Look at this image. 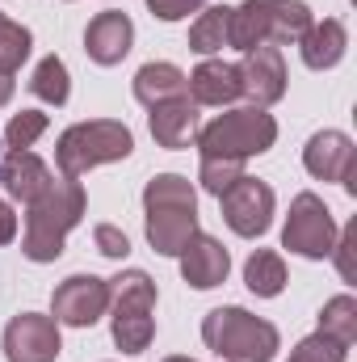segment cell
Returning a JSON list of instances; mask_svg holds the SVG:
<instances>
[{"instance_id": "4dcf8cb0", "label": "cell", "mask_w": 357, "mask_h": 362, "mask_svg": "<svg viewBox=\"0 0 357 362\" xmlns=\"http://www.w3.org/2000/svg\"><path fill=\"white\" fill-rule=\"evenodd\" d=\"M202 4H206V0H147L152 17H160V21H181V17L198 13Z\"/></svg>"}, {"instance_id": "484cf974", "label": "cell", "mask_w": 357, "mask_h": 362, "mask_svg": "<svg viewBox=\"0 0 357 362\" xmlns=\"http://www.w3.org/2000/svg\"><path fill=\"white\" fill-rule=\"evenodd\" d=\"M244 177V160H227V156H202V169H198V181H202V189L206 194H223L227 185H236V181Z\"/></svg>"}, {"instance_id": "44dd1931", "label": "cell", "mask_w": 357, "mask_h": 362, "mask_svg": "<svg viewBox=\"0 0 357 362\" xmlns=\"http://www.w3.org/2000/svg\"><path fill=\"white\" fill-rule=\"evenodd\" d=\"M223 47H231V8H206V13H198V21L189 25V51H198V55H214V51H223Z\"/></svg>"}, {"instance_id": "5b68a950", "label": "cell", "mask_w": 357, "mask_h": 362, "mask_svg": "<svg viewBox=\"0 0 357 362\" xmlns=\"http://www.w3.org/2000/svg\"><path fill=\"white\" fill-rule=\"evenodd\" d=\"M131 152H135V135L126 122H114V118L76 122L55 144V160H59L63 177H80V173H89L97 165H109V160H126Z\"/></svg>"}, {"instance_id": "6da1fadb", "label": "cell", "mask_w": 357, "mask_h": 362, "mask_svg": "<svg viewBox=\"0 0 357 362\" xmlns=\"http://www.w3.org/2000/svg\"><path fill=\"white\" fill-rule=\"evenodd\" d=\"M89 211V198H85V185L76 177L51 181L34 202H25V236H21V253L30 262H55L63 253V240L68 232L85 219Z\"/></svg>"}, {"instance_id": "7402d4cb", "label": "cell", "mask_w": 357, "mask_h": 362, "mask_svg": "<svg viewBox=\"0 0 357 362\" xmlns=\"http://www.w3.org/2000/svg\"><path fill=\"white\" fill-rule=\"evenodd\" d=\"M244 282H248V291L261 295V299L282 295V291H286V262H282V253L257 249V253L248 257V266H244Z\"/></svg>"}, {"instance_id": "ffe728a7", "label": "cell", "mask_w": 357, "mask_h": 362, "mask_svg": "<svg viewBox=\"0 0 357 362\" xmlns=\"http://www.w3.org/2000/svg\"><path fill=\"white\" fill-rule=\"evenodd\" d=\"M189 85H185V72L173 68V64H143L135 72V97L152 110L160 101H173V97H185Z\"/></svg>"}, {"instance_id": "1f68e13d", "label": "cell", "mask_w": 357, "mask_h": 362, "mask_svg": "<svg viewBox=\"0 0 357 362\" xmlns=\"http://www.w3.org/2000/svg\"><path fill=\"white\" fill-rule=\"evenodd\" d=\"M17 236V215H13V206L0 198V245H8Z\"/></svg>"}, {"instance_id": "83f0119b", "label": "cell", "mask_w": 357, "mask_h": 362, "mask_svg": "<svg viewBox=\"0 0 357 362\" xmlns=\"http://www.w3.org/2000/svg\"><path fill=\"white\" fill-rule=\"evenodd\" d=\"M42 131H47V114H38V110H21V114H13L8 127H4V148H13V152L34 148V139H38Z\"/></svg>"}, {"instance_id": "4fadbf2b", "label": "cell", "mask_w": 357, "mask_h": 362, "mask_svg": "<svg viewBox=\"0 0 357 362\" xmlns=\"http://www.w3.org/2000/svg\"><path fill=\"white\" fill-rule=\"evenodd\" d=\"M240 85H244V97H253V105H273L282 101L286 93V59L277 47H253L244 51V64H240Z\"/></svg>"}, {"instance_id": "8992f818", "label": "cell", "mask_w": 357, "mask_h": 362, "mask_svg": "<svg viewBox=\"0 0 357 362\" xmlns=\"http://www.w3.org/2000/svg\"><path fill=\"white\" fill-rule=\"evenodd\" d=\"M198 152L202 156H227V160H248L261 156L277 144V122L261 105H244V110H227L214 122H206L198 135Z\"/></svg>"}, {"instance_id": "8fae6325", "label": "cell", "mask_w": 357, "mask_h": 362, "mask_svg": "<svg viewBox=\"0 0 357 362\" xmlns=\"http://www.w3.org/2000/svg\"><path fill=\"white\" fill-rule=\"evenodd\" d=\"M59 350H63V341H59L55 316L21 312L4 329V354H8V362H55Z\"/></svg>"}, {"instance_id": "4316f807", "label": "cell", "mask_w": 357, "mask_h": 362, "mask_svg": "<svg viewBox=\"0 0 357 362\" xmlns=\"http://www.w3.org/2000/svg\"><path fill=\"white\" fill-rule=\"evenodd\" d=\"M345 358H349V346H341L328 333H311L290 350V362H345Z\"/></svg>"}, {"instance_id": "2e32d148", "label": "cell", "mask_w": 357, "mask_h": 362, "mask_svg": "<svg viewBox=\"0 0 357 362\" xmlns=\"http://www.w3.org/2000/svg\"><path fill=\"white\" fill-rule=\"evenodd\" d=\"M189 101L193 105H227L236 97H244L240 85V64H223V59H206L193 68V76H185Z\"/></svg>"}, {"instance_id": "7c38bea8", "label": "cell", "mask_w": 357, "mask_h": 362, "mask_svg": "<svg viewBox=\"0 0 357 362\" xmlns=\"http://www.w3.org/2000/svg\"><path fill=\"white\" fill-rule=\"evenodd\" d=\"M353 160H357V148H353V139H349L345 131H320V135H311L307 148H303V165H307L311 177L341 181L349 194H357Z\"/></svg>"}, {"instance_id": "d4e9b609", "label": "cell", "mask_w": 357, "mask_h": 362, "mask_svg": "<svg viewBox=\"0 0 357 362\" xmlns=\"http://www.w3.org/2000/svg\"><path fill=\"white\" fill-rule=\"evenodd\" d=\"M30 47H34V38H30V30L25 25H17V21H8L4 13H0V72H17L25 59H30Z\"/></svg>"}, {"instance_id": "52a82bcc", "label": "cell", "mask_w": 357, "mask_h": 362, "mask_svg": "<svg viewBox=\"0 0 357 362\" xmlns=\"http://www.w3.org/2000/svg\"><path fill=\"white\" fill-rule=\"evenodd\" d=\"M109 308H114V341L122 354H143L156 337V282L143 270H126L109 278Z\"/></svg>"}, {"instance_id": "5bb4252c", "label": "cell", "mask_w": 357, "mask_h": 362, "mask_svg": "<svg viewBox=\"0 0 357 362\" xmlns=\"http://www.w3.org/2000/svg\"><path fill=\"white\" fill-rule=\"evenodd\" d=\"M131 42H135V25H131V17L118 13V8L97 13L89 21V30H85V51H89L92 64H101V68L122 64L126 51H131Z\"/></svg>"}, {"instance_id": "9c48e42d", "label": "cell", "mask_w": 357, "mask_h": 362, "mask_svg": "<svg viewBox=\"0 0 357 362\" xmlns=\"http://www.w3.org/2000/svg\"><path fill=\"white\" fill-rule=\"evenodd\" d=\"M109 308V282L97 274H72L55 286L51 312L55 325H72V329H92Z\"/></svg>"}, {"instance_id": "30bf717a", "label": "cell", "mask_w": 357, "mask_h": 362, "mask_svg": "<svg viewBox=\"0 0 357 362\" xmlns=\"http://www.w3.org/2000/svg\"><path fill=\"white\" fill-rule=\"evenodd\" d=\"M219 206H223V219L236 236H265L269 223H273V189L257 177H240L236 185H227L219 194Z\"/></svg>"}, {"instance_id": "f1b7e54d", "label": "cell", "mask_w": 357, "mask_h": 362, "mask_svg": "<svg viewBox=\"0 0 357 362\" xmlns=\"http://www.w3.org/2000/svg\"><path fill=\"white\" fill-rule=\"evenodd\" d=\"M353 249H357V219L353 223H345V232H337V245H332V253H337V270H341L345 282H357Z\"/></svg>"}, {"instance_id": "d6986e66", "label": "cell", "mask_w": 357, "mask_h": 362, "mask_svg": "<svg viewBox=\"0 0 357 362\" xmlns=\"http://www.w3.org/2000/svg\"><path fill=\"white\" fill-rule=\"evenodd\" d=\"M345 47H349V34L337 17H324V21H311V30L298 38V51H303V64L311 72H328L345 59Z\"/></svg>"}, {"instance_id": "f546056e", "label": "cell", "mask_w": 357, "mask_h": 362, "mask_svg": "<svg viewBox=\"0 0 357 362\" xmlns=\"http://www.w3.org/2000/svg\"><path fill=\"white\" fill-rule=\"evenodd\" d=\"M92 240H97V249L105 253V257H114V262H122L126 253H131V240L114 228V223H97V232H92Z\"/></svg>"}, {"instance_id": "3957f363", "label": "cell", "mask_w": 357, "mask_h": 362, "mask_svg": "<svg viewBox=\"0 0 357 362\" xmlns=\"http://www.w3.org/2000/svg\"><path fill=\"white\" fill-rule=\"evenodd\" d=\"M202 341L223 362H273L282 346L277 329L244 308H214L202 320Z\"/></svg>"}, {"instance_id": "e0dca14e", "label": "cell", "mask_w": 357, "mask_h": 362, "mask_svg": "<svg viewBox=\"0 0 357 362\" xmlns=\"http://www.w3.org/2000/svg\"><path fill=\"white\" fill-rule=\"evenodd\" d=\"M51 181H55V173H51L30 148H21V152L8 148V152L0 156V185H4V194L17 198V202H34Z\"/></svg>"}, {"instance_id": "ba28073f", "label": "cell", "mask_w": 357, "mask_h": 362, "mask_svg": "<svg viewBox=\"0 0 357 362\" xmlns=\"http://www.w3.org/2000/svg\"><path fill=\"white\" fill-rule=\"evenodd\" d=\"M282 245L298 257H311V262H324L332 257V245H337V219L332 211L324 206L320 194L303 189L294 202H290V215H286V228H282Z\"/></svg>"}, {"instance_id": "ac0fdd59", "label": "cell", "mask_w": 357, "mask_h": 362, "mask_svg": "<svg viewBox=\"0 0 357 362\" xmlns=\"http://www.w3.org/2000/svg\"><path fill=\"white\" fill-rule=\"evenodd\" d=\"M193 135H198V105L189 101V93L152 105V139H156L160 148H169V152L189 148Z\"/></svg>"}, {"instance_id": "277c9868", "label": "cell", "mask_w": 357, "mask_h": 362, "mask_svg": "<svg viewBox=\"0 0 357 362\" xmlns=\"http://www.w3.org/2000/svg\"><path fill=\"white\" fill-rule=\"evenodd\" d=\"M311 30V8L303 0H248L231 8V47L253 51V47H277V42H298Z\"/></svg>"}, {"instance_id": "836d02e7", "label": "cell", "mask_w": 357, "mask_h": 362, "mask_svg": "<svg viewBox=\"0 0 357 362\" xmlns=\"http://www.w3.org/2000/svg\"><path fill=\"white\" fill-rule=\"evenodd\" d=\"M164 362H193V358H181V354H173V358H164Z\"/></svg>"}, {"instance_id": "9a60e30c", "label": "cell", "mask_w": 357, "mask_h": 362, "mask_svg": "<svg viewBox=\"0 0 357 362\" xmlns=\"http://www.w3.org/2000/svg\"><path fill=\"white\" fill-rule=\"evenodd\" d=\"M227 270H231V257L227 249L214 240V236H193L185 249H181V278L193 286V291H210L219 282H227Z\"/></svg>"}, {"instance_id": "cb8c5ba5", "label": "cell", "mask_w": 357, "mask_h": 362, "mask_svg": "<svg viewBox=\"0 0 357 362\" xmlns=\"http://www.w3.org/2000/svg\"><path fill=\"white\" fill-rule=\"evenodd\" d=\"M34 97H42L47 105H63L68 93H72V81H68V64L59 55H47L38 68H34V81H30Z\"/></svg>"}, {"instance_id": "7a4b0ae2", "label": "cell", "mask_w": 357, "mask_h": 362, "mask_svg": "<svg viewBox=\"0 0 357 362\" xmlns=\"http://www.w3.org/2000/svg\"><path fill=\"white\" fill-rule=\"evenodd\" d=\"M143 211H147V245L160 257H181V249L198 236V194L181 173H160L147 181Z\"/></svg>"}, {"instance_id": "603a6c76", "label": "cell", "mask_w": 357, "mask_h": 362, "mask_svg": "<svg viewBox=\"0 0 357 362\" xmlns=\"http://www.w3.org/2000/svg\"><path fill=\"white\" fill-rule=\"evenodd\" d=\"M320 333L337 337L341 346H353L357 341V299L353 295H337V299L324 303V312H320Z\"/></svg>"}, {"instance_id": "d6a6232c", "label": "cell", "mask_w": 357, "mask_h": 362, "mask_svg": "<svg viewBox=\"0 0 357 362\" xmlns=\"http://www.w3.org/2000/svg\"><path fill=\"white\" fill-rule=\"evenodd\" d=\"M8 97H13V76L0 72V105H8Z\"/></svg>"}]
</instances>
